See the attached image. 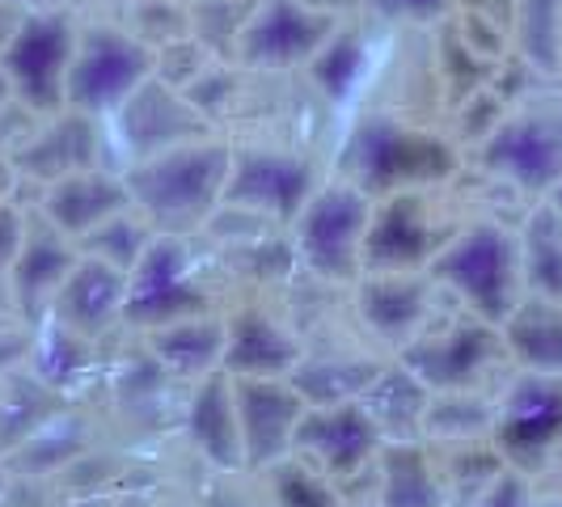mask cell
Wrapping results in <instances>:
<instances>
[{
    "label": "cell",
    "mask_w": 562,
    "mask_h": 507,
    "mask_svg": "<svg viewBox=\"0 0 562 507\" xmlns=\"http://www.w3.org/2000/svg\"><path fill=\"white\" fill-rule=\"evenodd\" d=\"M381 449H385V436L364 410V402L310 406L292 440V457L310 461L313 470H322L335 482L364 474L368 465H376Z\"/></svg>",
    "instance_id": "9a60e30c"
},
{
    "label": "cell",
    "mask_w": 562,
    "mask_h": 507,
    "mask_svg": "<svg viewBox=\"0 0 562 507\" xmlns=\"http://www.w3.org/2000/svg\"><path fill=\"white\" fill-rule=\"evenodd\" d=\"M18 182H22V178H18V169L9 161V153H0V207L18 199Z\"/></svg>",
    "instance_id": "60d3db41"
},
{
    "label": "cell",
    "mask_w": 562,
    "mask_h": 507,
    "mask_svg": "<svg viewBox=\"0 0 562 507\" xmlns=\"http://www.w3.org/2000/svg\"><path fill=\"white\" fill-rule=\"evenodd\" d=\"M26 221H30V212L18 199L0 207V309H13L9 288H13V267H18L22 241H26Z\"/></svg>",
    "instance_id": "74e56055"
},
{
    "label": "cell",
    "mask_w": 562,
    "mask_h": 507,
    "mask_svg": "<svg viewBox=\"0 0 562 507\" xmlns=\"http://www.w3.org/2000/svg\"><path fill=\"white\" fill-rule=\"evenodd\" d=\"M225 338V372L237 381H258V376H292L305 360V342L296 330H288L276 313L246 305L228 313Z\"/></svg>",
    "instance_id": "603a6c76"
},
{
    "label": "cell",
    "mask_w": 562,
    "mask_h": 507,
    "mask_svg": "<svg viewBox=\"0 0 562 507\" xmlns=\"http://www.w3.org/2000/svg\"><path fill=\"white\" fill-rule=\"evenodd\" d=\"M546 203H550V207H559V212H562V182H559V187H554V195L546 199Z\"/></svg>",
    "instance_id": "ee69618b"
},
{
    "label": "cell",
    "mask_w": 562,
    "mask_h": 507,
    "mask_svg": "<svg viewBox=\"0 0 562 507\" xmlns=\"http://www.w3.org/2000/svg\"><path fill=\"white\" fill-rule=\"evenodd\" d=\"M376 507H452L427 440H394L376 457Z\"/></svg>",
    "instance_id": "cb8c5ba5"
},
{
    "label": "cell",
    "mask_w": 562,
    "mask_h": 507,
    "mask_svg": "<svg viewBox=\"0 0 562 507\" xmlns=\"http://www.w3.org/2000/svg\"><path fill=\"white\" fill-rule=\"evenodd\" d=\"M262 478L271 486L276 507H342L338 504V482L326 478L322 470H313L301 457H283L271 470H262Z\"/></svg>",
    "instance_id": "836d02e7"
},
{
    "label": "cell",
    "mask_w": 562,
    "mask_h": 507,
    "mask_svg": "<svg viewBox=\"0 0 562 507\" xmlns=\"http://www.w3.org/2000/svg\"><path fill=\"white\" fill-rule=\"evenodd\" d=\"M237 419H241V444H246V474H262L276 461L292 457L296 427L305 419L310 402L288 376H258V381H237Z\"/></svg>",
    "instance_id": "e0dca14e"
},
{
    "label": "cell",
    "mask_w": 562,
    "mask_h": 507,
    "mask_svg": "<svg viewBox=\"0 0 562 507\" xmlns=\"http://www.w3.org/2000/svg\"><path fill=\"white\" fill-rule=\"evenodd\" d=\"M207 136H216V127L187 102L182 89L166 84L157 72L106 119V140L123 157L119 169L132 161H148L169 148H182V144L207 140Z\"/></svg>",
    "instance_id": "8fae6325"
},
{
    "label": "cell",
    "mask_w": 562,
    "mask_h": 507,
    "mask_svg": "<svg viewBox=\"0 0 562 507\" xmlns=\"http://www.w3.org/2000/svg\"><path fill=\"white\" fill-rule=\"evenodd\" d=\"M199 313H216L207 283L199 280V262L191 254V237H153V246L127 275L123 326L153 335L173 322H187Z\"/></svg>",
    "instance_id": "ba28073f"
},
{
    "label": "cell",
    "mask_w": 562,
    "mask_h": 507,
    "mask_svg": "<svg viewBox=\"0 0 562 507\" xmlns=\"http://www.w3.org/2000/svg\"><path fill=\"white\" fill-rule=\"evenodd\" d=\"M157 56L119 22H89L77 34V56L68 68V111L111 119L148 77Z\"/></svg>",
    "instance_id": "52a82bcc"
},
{
    "label": "cell",
    "mask_w": 562,
    "mask_h": 507,
    "mask_svg": "<svg viewBox=\"0 0 562 507\" xmlns=\"http://www.w3.org/2000/svg\"><path fill=\"white\" fill-rule=\"evenodd\" d=\"M81 22L72 9L26 13L9 47L0 52V72L9 81V98L38 119L68 111V68L77 56Z\"/></svg>",
    "instance_id": "5b68a950"
},
{
    "label": "cell",
    "mask_w": 562,
    "mask_h": 507,
    "mask_svg": "<svg viewBox=\"0 0 562 507\" xmlns=\"http://www.w3.org/2000/svg\"><path fill=\"white\" fill-rule=\"evenodd\" d=\"M554 461H559V465H562V444H559V452H554Z\"/></svg>",
    "instance_id": "bcb514c9"
},
{
    "label": "cell",
    "mask_w": 562,
    "mask_h": 507,
    "mask_svg": "<svg viewBox=\"0 0 562 507\" xmlns=\"http://www.w3.org/2000/svg\"><path fill=\"white\" fill-rule=\"evenodd\" d=\"M479 166L520 195L550 199L562 182V98H529L479 144Z\"/></svg>",
    "instance_id": "8992f818"
},
{
    "label": "cell",
    "mask_w": 562,
    "mask_h": 507,
    "mask_svg": "<svg viewBox=\"0 0 562 507\" xmlns=\"http://www.w3.org/2000/svg\"><path fill=\"white\" fill-rule=\"evenodd\" d=\"M123 301H127V275L81 254L77 267L68 271V280L59 283L56 301L43 322H56L59 330L85 338V342H98L111 326L123 322Z\"/></svg>",
    "instance_id": "ffe728a7"
},
{
    "label": "cell",
    "mask_w": 562,
    "mask_h": 507,
    "mask_svg": "<svg viewBox=\"0 0 562 507\" xmlns=\"http://www.w3.org/2000/svg\"><path fill=\"white\" fill-rule=\"evenodd\" d=\"M457 166V144L449 136H436L431 127L390 111H364L351 119L338 144V178L364 191L372 203L406 191H436Z\"/></svg>",
    "instance_id": "6da1fadb"
},
{
    "label": "cell",
    "mask_w": 562,
    "mask_h": 507,
    "mask_svg": "<svg viewBox=\"0 0 562 507\" xmlns=\"http://www.w3.org/2000/svg\"><path fill=\"white\" fill-rule=\"evenodd\" d=\"M72 4H77V0H68V9H72Z\"/></svg>",
    "instance_id": "7dc6e473"
},
{
    "label": "cell",
    "mask_w": 562,
    "mask_h": 507,
    "mask_svg": "<svg viewBox=\"0 0 562 507\" xmlns=\"http://www.w3.org/2000/svg\"><path fill=\"white\" fill-rule=\"evenodd\" d=\"M182 427L191 449L216 470V474H246V444H241V419H237V394H233V376L212 372L195 381V390L187 397Z\"/></svg>",
    "instance_id": "7402d4cb"
},
{
    "label": "cell",
    "mask_w": 562,
    "mask_h": 507,
    "mask_svg": "<svg viewBox=\"0 0 562 507\" xmlns=\"http://www.w3.org/2000/svg\"><path fill=\"white\" fill-rule=\"evenodd\" d=\"M351 296H356V317L364 322L368 335L402 351L431 322L436 280L427 271L419 275H360L351 283Z\"/></svg>",
    "instance_id": "ac0fdd59"
},
{
    "label": "cell",
    "mask_w": 562,
    "mask_h": 507,
    "mask_svg": "<svg viewBox=\"0 0 562 507\" xmlns=\"http://www.w3.org/2000/svg\"><path fill=\"white\" fill-rule=\"evenodd\" d=\"M153 237H157V228L148 225L140 212L132 207V212L106 221L98 233H89L85 241H77V250L89 254V258H98V262H106L114 271H123V275H132V267H136L144 258V250L153 246Z\"/></svg>",
    "instance_id": "d6a6232c"
},
{
    "label": "cell",
    "mask_w": 562,
    "mask_h": 507,
    "mask_svg": "<svg viewBox=\"0 0 562 507\" xmlns=\"http://www.w3.org/2000/svg\"><path fill=\"white\" fill-rule=\"evenodd\" d=\"M22 18H26V13H22V4H18V0H0V52H4V47H9V38L18 34Z\"/></svg>",
    "instance_id": "ab89813d"
},
{
    "label": "cell",
    "mask_w": 562,
    "mask_h": 507,
    "mask_svg": "<svg viewBox=\"0 0 562 507\" xmlns=\"http://www.w3.org/2000/svg\"><path fill=\"white\" fill-rule=\"evenodd\" d=\"M77 258H81L77 241L64 237L43 212H34L26 221V241H22L18 267H13V288H9L13 313L22 322H43L56 301L59 283L77 267Z\"/></svg>",
    "instance_id": "44dd1931"
},
{
    "label": "cell",
    "mask_w": 562,
    "mask_h": 507,
    "mask_svg": "<svg viewBox=\"0 0 562 507\" xmlns=\"http://www.w3.org/2000/svg\"><path fill=\"white\" fill-rule=\"evenodd\" d=\"M504 351L520 364V372L562 376V305L546 296H525L512 317L499 326Z\"/></svg>",
    "instance_id": "484cf974"
},
{
    "label": "cell",
    "mask_w": 562,
    "mask_h": 507,
    "mask_svg": "<svg viewBox=\"0 0 562 507\" xmlns=\"http://www.w3.org/2000/svg\"><path fill=\"white\" fill-rule=\"evenodd\" d=\"M381 368H385L381 360H368L356 351H335V356L305 351V360L296 364V372L288 381L301 390V397L310 406H335V402H360Z\"/></svg>",
    "instance_id": "83f0119b"
},
{
    "label": "cell",
    "mask_w": 562,
    "mask_h": 507,
    "mask_svg": "<svg viewBox=\"0 0 562 507\" xmlns=\"http://www.w3.org/2000/svg\"><path fill=\"white\" fill-rule=\"evenodd\" d=\"M470 507H537L533 491H529V474H520V470H504V474L491 482V486H486Z\"/></svg>",
    "instance_id": "f35d334b"
},
{
    "label": "cell",
    "mask_w": 562,
    "mask_h": 507,
    "mask_svg": "<svg viewBox=\"0 0 562 507\" xmlns=\"http://www.w3.org/2000/svg\"><path fill=\"white\" fill-rule=\"evenodd\" d=\"M225 338L228 322L221 313H199V317L144 335V342H148V356L166 372L187 376V381H203L212 372H225Z\"/></svg>",
    "instance_id": "d4e9b609"
},
{
    "label": "cell",
    "mask_w": 562,
    "mask_h": 507,
    "mask_svg": "<svg viewBox=\"0 0 562 507\" xmlns=\"http://www.w3.org/2000/svg\"><path fill=\"white\" fill-rule=\"evenodd\" d=\"M338 18L317 13L305 0H258L250 22L237 38V68L250 72H292L310 68L322 47L338 34Z\"/></svg>",
    "instance_id": "4fadbf2b"
},
{
    "label": "cell",
    "mask_w": 562,
    "mask_h": 507,
    "mask_svg": "<svg viewBox=\"0 0 562 507\" xmlns=\"http://www.w3.org/2000/svg\"><path fill=\"white\" fill-rule=\"evenodd\" d=\"M360 402L372 415V422L381 427L385 444H394V440H423V415H427L431 390L406 364L394 360V364L381 368Z\"/></svg>",
    "instance_id": "4316f807"
},
{
    "label": "cell",
    "mask_w": 562,
    "mask_h": 507,
    "mask_svg": "<svg viewBox=\"0 0 562 507\" xmlns=\"http://www.w3.org/2000/svg\"><path fill=\"white\" fill-rule=\"evenodd\" d=\"M9 478H13V470H9V457L0 452V499H4V491H9Z\"/></svg>",
    "instance_id": "b9f144b4"
},
{
    "label": "cell",
    "mask_w": 562,
    "mask_h": 507,
    "mask_svg": "<svg viewBox=\"0 0 562 507\" xmlns=\"http://www.w3.org/2000/svg\"><path fill=\"white\" fill-rule=\"evenodd\" d=\"M491 419H495V402H486L479 390L431 394L423 415V440H436V444L491 440Z\"/></svg>",
    "instance_id": "4dcf8cb0"
},
{
    "label": "cell",
    "mask_w": 562,
    "mask_h": 507,
    "mask_svg": "<svg viewBox=\"0 0 562 507\" xmlns=\"http://www.w3.org/2000/svg\"><path fill=\"white\" fill-rule=\"evenodd\" d=\"M182 93H187V102L216 127L221 114H225L228 106H233V98H237V68H233V59H212Z\"/></svg>",
    "instance_id": "e575fe53"
},
{
    "label": "cell",
    "mask_w": 562,
    "mask_h": 507,
    "mask_svg": "<svg viewBox=\"0 0 562 507\" xmlns=\"http://www.w3.org/2000/svg\"><path fill=\"white\" fill-rule=\"evenodd\" d=\"M356 4L390 26H436L457 9V0H356Z\"/></svg>",
    "instance_id": "8d00e7d4"
},
{
    "label": "cell",
    "mask_w": 562,
    "mask_h": 507,
    "mask_svg": "<svg viewBox=\"0 0 562 507\" xmlns=\"http://www.w3.org/2000/svg\"><path fill=\"white\" fill-rule=\"evenodd\" d=\"M562 444V376L520 372L504 397L495 402L491 449L504 457L507 470L533 474L554 461Z\"/></svg>",
    "instance_id": "7c38bea8"
},
{
    "label": "cell",
    "mask_w": 562,
    "mask_h": 507,
    "mask_svg": "<svg viewBox=\"0 0 562 507\" xmlns=\"http://www.w3.org/2000/svg\"><path fill=\"white\" fill-rule=\"evenodd\" d=\"M106 148H111V140H106V123L102 119L81 111H59L52 119H38V127L9 153V161H13L22 182L30 178L43 191V187H52L68 173L106 166L102 161Z\"/></svg>",
    "instance_id": "2e32d148"
},
{
    "label": "cell",
    "mask_w": 562,
    "mask_h": 507,
    "mask_svg": "<svg viewBox=\"0 0 562 507\" xmlns=\"http://www.w3.org/2000/svg\"><path fill=\"white\" fill-rule=\"evenodd\" d=\"M376 203L351 182H322L292 221V258L317 280L351 283L364 275V237Z\"/></svg>",
    "instance_id": "277c9868"
},
{
    "label": "cell",
    "mask_w": 562,
    "mask_h": 507,
    "mask_svg": "<svg viewBox=\"0 0 562 507\" xmlns=\"http://www.w3.org/2000/svg\"><path fill=\"white\" fill-rule=\"evenodd\" d=\"M457 228H440L427 191L381 199L364 237V275H419L436 262Z\"/></svg>",
    "instance_id": "5bb4252c"
},
{
    "label": "cell",
    "mask_w": 562,
    "mask_h": 507,
    "mask_svg": "<svg viewBox=\"0 0 562 507\" xmlns=\"http://www.w3.org/2000/svg\"><path fill=\"white\" fill-rule=\"evenodd\" d=\"M153 56H157V77H161L166 84H173V89H187V84L195 81L212 59H221V56H212L195 34H187V38H178V43H169V47L153 52Z\"/></svg>",
    "instance_id": "d590c367"
},
{
    "label": "cell",
    "mask_w": 562,
    "mask_h": 507,
    "mask_svg": "<svg viewBox=\"0 0 562 507\" xmlns=\"http://www.w3.org/2000/svg\"><path fill=\"white\" fill-rule=\"evenodd\" d=\"M38 212H43L64 237L85 241L89 233H98L106 221L132 212V195H127L123 169L93 166V169H81V173H68V178H59L52 187H43Z\"/></svg>",
    "instance_id": "d6986e66"
},
{
    "label": "cell",
    "mask_w": 562,
    "mask_h": 507,
    "mask_svg": "<svg viewBox=\"0 0 562 507\" xmlns=\"http://www.w3.org/2000/svg\"><path fill=\"white\" fill-rule=\"evenodd\" d=\"M317 187V169L305 153L276 144H233V173L225 187V207L233 212L262 225H292Z\"/></svg>",
    "instance_id": "9c48e42d"
},
{
    "label": "cell",
    "mask_w": 562,
    "mask_h": 507,
    "mask_svg": "<svg viewBox=\"0 0 562 507\" xmlns=\"http://www.w3.org/2000/svg\"><path fill=\"white\" fill-rule=\"evenodd\" d=\"M516 237H520L525 296H546L562 305V212L541 203Z\"/></svg>",
    "instance_id": "f1b7e54d"
},
{
    "label": "cell",
    "mask_w": 562,
    "mask_h": 507,
    "mask_svg": "<svg viewBox=\"0 0 562 507\" xmlns=\"http://www.w3.org/2000/svg\"><path fill=\"white\" fill-rule=\"evenodd\" d=\"M504 335L499 326L482 322L474 313H461L445 326H423L397 351V364H406L431 394H457V390H479L482 376L504 360Z\"/></svg>",
    "instance_id": "30bf717a"
},
{
    "label": "cell",
    "mask_w": 562,
    "mask_h": 507,
    "mask_svg": "<svg viewBox=\"0 0 562 507\" xmlns=\"http://www.w3.org/2000/svg\"><path fill=\"white\" fill-rule=\"evenodd\" d=\"M228 173H233V144L225 136H207L123 166V182L132 207L161 237H195L221 216Z\"/></svg>",
    "instance_id": "7a4b0ae2"
},
{
    "label": "cell",
    "mask_w": 562,
    "mask_h": 507,
    "mask_svg": "<svg viewBox=\"0 0 562 507\" xmlns=\"http://www.w3.org/2000/svg\"><path fill=\"white\" fill-rule=\"evenodd\" d=\"M111 507H153V504H148L144 495H123V499H114Z\"/></svg>",
    "instance_id": "7bdbcfd3"
},
{
    "label": "cell",
    "mask_w": 562,
    "mask_h": 507,
    "mask_svg": "<svg viewBox=\"0 0 562 507\" xmlns=\"http://www.w3.org/2000/svg\"><path fill=\"white\" fill-rule=\"evenodd\" d=\"M436 288H445L465 313L491 326H504L512 309L525 301L520 275V237L495 221L457 228L436 262L427 267Z\"/></svg>",
    "instance_id": "3957f363"
},
{
    "label": "cell",
    "mask_w": 562,
    "mask_h": 507,
    "mask_svg": "<svg viewBox=\"0 0 562 507\" xmlns=\"http://www.w3.org/2000/svg\"><path fill=\"white\" fill-rule=\"evenodd\" d=\"M4 102H13V98H9V81H4V72H0V106H4Z\"/></svg>",
    "instance_id": "f6af8a7d"
},
{
    "label": "cell",
    "mask_w": 562,
    "mask_h": 507,
    "mask_svg": "<svg viewBox=\"0 0 562 507\" xmlns=\"http://www.w3.org/2000/svg\"><path fill=\"white\" fill-rule=\"evenodd\" d=\"M364 68H368L364 34L342 22L338 34L322 47V56L313 59L305 72L317 81V89H322L326 98L342 102V98H351V93H356V84H360V77H364Z\"/></svg>",
    "instance_id": "1f68e13d"
},
{
    "label": "cell",
    "mask_w": 562,
    "mask_h": 507,
    "mask_svg": "<svg viewBox=\"0 0 562 507\" xmlns=\"http://www.w3.org/2000/svg\"><path fill=\"white\" fill-rule=\"evenodd\" d=\"M516 56L537 77H562V0H516Z\"/></svg>",
    "instance_id": "f546056e"
}]
</instances>
